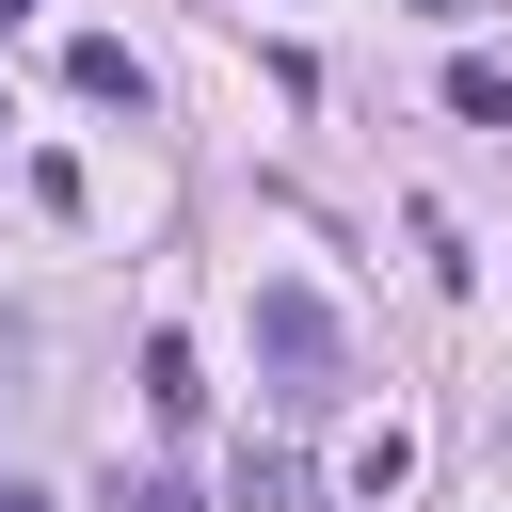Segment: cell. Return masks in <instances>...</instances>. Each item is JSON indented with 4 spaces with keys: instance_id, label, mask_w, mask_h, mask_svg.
Segmentation results:
<instances>
[{
    "instance_id": "cell-2",
    "label": "cell",
    "mask_w": 512,
    "mask_h": 512,
    "mask_svg": "<svg viewBox=\"0 0 512 512\" xmlns=\"http://www.w3.org/2000/svg\"><path fill=\"white\" fill-rule=\"evenodd\" d=\"M144 416H160V432H192V416H208V368H192V336H144Z\"/></svg>"
},
{
    "instance_id": "cell-6",
    "label": "cell",
    "mask_w": 512,
    "mask_h": 512,
    "mask_svg": "<svg viewBox=\"0 0 512 512\" xmlns=\"http://www.w3.org/2000/svg\"><path fill=\"white\" fill-rule=\"evenodd\" d=\"M240 512H304V464L288 448H240Z\"/></svg>"
},
{
    "instance_id": "cell-4",
    "label": "cell",
    "mask_w": 512,
    "mask_h": 512,
    "mask_svg": "<svg viewBox=\"0 0 512 512\" xmlns=\"http://www.w3.org/2000/svg\"><path fill=\"white\" fill-rule=\"evenodd\" d=\"M448 112H464V128H512V64L464 48V64H448Z\"/></svg>"
},
{
    "instance_id": "cell-10",
    "label": "cell",
    "mask_w": 512,
    "mask_h": 512,
    "mask_svg": "<svg viewBox=\"0 0 512 512\" xmlns=\"http://www.w3.org/2000/svg\"><path fill=\"white\" fill-rule=\"evenodd\" d=\"M0 512H32V496H16V480H0Z\"/></svg>"
},
{
    "instance_id": "cell-5",
    "label": "cell",
    "mask_w": 512,
    "mask_h": 512,
    "mask_svg": "<svg viewBox=\"0 0 512 512\" xmlns=\"http://www.w3.org/2000/svg\"><path fill=\"white\" fill-rule=\"evenodd\" d=\"M400 480H416V432H368V448H352V496H368V512H384V496H400Z\"/></svg>"
},
{
    "instance_id": "cell-1",
    "label": "cell",
    "mask_w": 512,
    "mask_h": 512,
    "mask_svg": "<svg viewBox=\"0 0 512 512\" xmlns=\"http://www.w3.org/2000/svg\"><path fill=\"white\" fill-rule=\"evenodd\" d=\"M256 368H272V400H288V416H320V400H336V304H320L304 272H256Z\"/></svg>"
},
{
    "instance_id": "cell-3",
    "label": "cell",
    "mask_w": 512,
    "mask_h": 512,
    "mask_svg": "<svg viewBox=\"0 0 512 512\" xmlns=\"http://www.w3.org/2000/svg\"><path fill=\"white\" fill-rule=\"evenodd\" d=\"M64 80H80L96 112H144V64H128V32H80V48H64Z\"/></svg>"
},
{
    "instance_id": "cell-7",
    "label": "cell",
    "mask_w": 512,
    "mask_h": 512,
    "mask_svg": "<svg viewBox=\"0 0 512 512\" xmlns=\"http://www.w3.org/2000/svg\"><path fill=\"white\" fill-rule=\"evenodd\" d=\"M128 512H192V496H176V480H128Z\"/></svg>"
},
{
    "instance_id": "cell-9",
    "label": "cell",
    "mask_w": 512,
    "mask_h": 512,
    "mask_svg": "<svg viewBox=\"0 0 512 512\" xmlns=\"http://www.w3.org/2000/svg\"><path fill=\"white\" fill-rule=\"evenodd\" d=\"M16 16H32V0H0V32H16Z\"/></svg>"
},
{
    "instance_id": "cell-8",
    "label": "cell",
    "mask_w": 512,
    "mask_h": 512,
    "mask_svg": "<svg viewBox=\"0 0 512 512\" xmlns=\"http://www.w3.org/2000/svg\"><path fill=\"white\" fill-rule=\"evenodd\" d=\"M0 368H32V320H16V304H0Z\"/></svg>"
}]
</instances>
